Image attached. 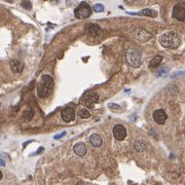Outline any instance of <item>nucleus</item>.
<instances>
[{
	"label": "nucleus",
	"instance_id": "f257e3e1",
	"mask_svg": "<svg viewBox=\"0 0 185 185\" xmlns=\"http://www.w3.org/2000/svg\"><path fill=\"white\" fill-rule=\"evenodd\" d=\"M54 87L53 77L48 74H44L41 76L38 85H37V94L40 98H46L52 92Z\"/></svg>",
	"mask_w": 185,
	"mask_h": 185
},
{
	"label": "nucleus",
	"instance_id": "f03ea898",
	"mask_svg": "<svg viewBox=\"0 0 185 185\" xmlns=\"http://www.w3.org/2000/svg\"><path fill=\"white\" fill-rule=\"evenodd\" d=\"M159 42L166 48H177L181 44V38L175 32H166L159 37Z\"/></svg>",
	"mask_w": 185,
	"mask_h": 185
},
{
	"label": "nucleus",
	"instance_id": "7ed1b4c3",
	"mask_svg": "<svg viewBox=\"0 0 185 185\" xmlns=\"http://www.w3.org/2000/svg\"><path fill=\"white\" fill-rule=\"evenodd\" d=\"M127 61L128 63L133 67H140L142 64V55H141L140 50L136 48H131L128 50L127 54Z\"/></svg>",
	"mask_w": 185,
	"mask_h": 185
},
{
	"label": "nucleus",
	"instance_id": "20e7f679",
	"mask_svg": "<svg viewBox=\"0 0 185 185\" xmlns=\"http://www.w3.org/2000/svg\"><path fill=\"white\" fill-rule=\"evenodd\" d=\"M91 13H92V9L87 2H81L74 11L75 17L78 18H87L91 16Z\"/></svg>",
	"mask_w": 185,
	"mask_h": 185
},
{
	"label": "nucleus",
	"instance_id": "39448f33",
	"mask_svg": "<svg viewBox=\"0 0 185 185\" xmlns=\"http://www.w3.org/2000/svg\"><path fill=\"white\" fill-rule=\"evenodd\" d=\"M173 18L178 21H185V2H179L173 7Z\"/></svg>",
	"mask_w": 185,
	"mask_h": 185
},
{
	"label": "nucleus",
	"instance_id": "423d86ee",
	"mask_svg": "<svg viewBox=\"0 0 185 185\" xmlns=\"http://www.w3.org/2000/svg\"><path fill=\"white\" fill-rule=\"evenodd\" d=\"M82 102H85L89 108H94L95 104L99 102V97L94 92H87L82 97Z\"/></svg>",
	"mask_w": 185,
	"mask_h": 185
},
{
	"label": "nucleus",
	"instance_id": "0eeeda50",
	"mask_svg": "<svg viewBox=\"0 0 185 185\" xmlns=\"http://www.w3.org/2000/svg\"><path fill=\"white\" fill-rule=\"evenodd\" d=\"M112 133H113L114 138L117 141H122L124 138L127 137V129L124 126H122V124L114 126L113 130H112Z\"/></svg>",
	"mask_w": 185,
	"mask_h": 185
},
{
	"label": "nucleus",
	"instance_id": "6e6552de",
	"mask_svg": "<svg viewBox=\"0 0 185 185\" xmlns=\"http://www.w3.org/2000/svg\"><path fill=\"white\" fill-rule=\"evenodd\" d=\"M61 116H62V119H63L64 122H72L75 117V111L72 107H66V108H64L61 112Z\"/></svg>",
	"mask_w": 185,
	"mask_h": 185
},
{
	"label": "nucleus",
	"instance_id": "1a4fd4ad",
	"mask_svg": "<svg viewBox=\"0 0 185 185\" xmlns=\"http://www.w3.org/2000/svg\"><path fill=\"white\" fill-rule=\"evenodd\" d=\"M166 113L163 109H157L153 112V118L155 120L156 124H164L166 120Z\"/></svg>",
	"mask_w": 185,
	"mask_h": 185
},
{
	"label": "nucleus",
	"instance_id": "9d476101",
	"mask_svg": "<svg viewBox=\"0 0 185 185\" xmlns=\"http://www.w3.org/2000/svg\"><path fill=\"white\" fill-rule=\"evenodd\" d=\"M73 150L75 152V154H77L78 156H83L87 153V146H85V143L79 142L74 145Z\"/></svg>",
	"mask_w": 185,
	"mask_h": 185
},
{
	"label": "nucleus",
	"instance_id": "9b49d317",
	"mask_svg": "<svg viewBox=\"0 0 185 185\" xmlns=\"http://www.w3.org/2000/svg\"><path fill=\"white\" fill-rule=\"evenodd\" d=\"M11 67L15 73H21L24 69V64L18 60H11Z\"/></svg>",
	"mask_w": 185,
	"mask_h": 185
},
{
	"label": "nucleus",
	"instance_id": "f8f14e48",
	"mask_svg": "<svg viewBox=\"0 0 185 185\" xmlns=\"http://www.w3.org/2000/svg\"><path fill=\"white\" fill-rule=\"evenodd\" d=\"M90 143L94 147H100L102 145V138L98 134H92L90 137Z\"/></svg>",
	"mask_w": 185,
	"mask_h": 185
},
{
	"label": "nucleus",
	"instance_id": "ddd939ff",
	"mask_svg": "<svg viewBox=\"0 0 185 185\" xmlns=\"http://www.w3.org/2000/svg\"><path fill=\"white\" fill-rule=\"evenodd\" d=\"M89 31L92 35H100L102 33V30L98 25H89Z\"/></svg>",
	"mask_w": 185,
	"mask_h": 185
},
{
	"label": "nucleus",
	"instance_id": "4468645a",
	"mask_svg": "<svg viewBox=\"0 0 185 185\" xmlns=\"http://www.w3.org/2000/svg\"><path fill=\"white\" fill-rule=\"evenodd\" d=\"M161 61H163V57H161V56H156V57H154V58L151 60V62L149 63V66H150L151 68L157 67V65H159Z\"/></svg>",
	"mask_w": 185,
	"mask_h": 185
},
{
	"label": "nucleus",
	"instance_id": "2eb2a0df",
	"mask_svg": "<svg viewBox=\"0 0 185 185\" xmlns=\"http://www.w3.org/2000/svg\"><path fill=\"white\" fill-rule=\"evenodd\" d=\"M135 148L137 151L141 152V151H143L145 149V144H144V142H143L142 140H138V141H136V143H135Z\"/></svg>",
	"mask_w": 185,
	"mask_h": 185
},
{
	"label": "nucleus",
	"instance_id": "dca6fc26",
	"mask_svg": "<svg viewBox=\"0 0 185 185\" xmlns=\"http://www.w3.org/2000/svg\"><path fill=\"white\" fill-rule=\"evenodd\" d=\"M168 72H169V68H168L166 66H164V67H161L159 71L156 72V75H157V76H163V75L166 74Z\"/></svg>",
	"mask_w": 185,
	"mask_h": 185
},
{
	"label": "nucleus",
	"instance_id": "f3484780",
	"mask_svg": "<svg viewBox=\"0 0 185 185\" xmlns=\"http://www.w3.org/2000/svg\"><path fill=\"white\" fill-rule=\"evenodd\" d=\"M79 116L81 117V118L87 119V118H89V117L91 116V114H90V112L87 110V109H82V110L79 112Z\"/></svg>",
	"mask_w": 185,
	"mask_h": 185
},
{
	"label": "nucleus",
	"instance_id": "a211bd4d",
	"mask_svg": "<svg viewBox=\"0 0 185 185\" xmlns=\"http://www.w3.org/2000/svg\"><path fill=\"white\" fill-rule=\"evenodd\" d=\"M142 13L144 15V16H147V17H155V15H156L154 11H152L151 9H148V8H146V9H143Z\"/></svg>",
	"mask_w": 185,
	"mask_h": 185
},
{
	"label": "nucleus",
	"instance_id": "6ab92c4d",
	"mask_svg": "<svg viewBox=\"0 0 185 185\" xmlns=\"http://www.w3.org/2000/svg\"><path fill=\"white\" fill-rule=\"evenodd\" d=\"M94 11H95L96 13H102V11H104V5L103 4H100V3L95 4V5H94Z\"/></svg>",
	"mask_w": 185,
	"mask_h": 185
},
{
	"label": "nucleus",
	"instance_id": "aec40b11",
	"mask_svg": "<svg viewBox=\"0 0 185 185\" xmlns=\"http://www.w3.org/2000/svg\"><path fill=\"white\" fill-rule=\"evenodd\" d=\"M24 116L27 120H30V119H32V117H33V112H32L31 110H27L24 113Z\"/></svg>",
	"mask_w": 185,
	"mask_h": 185
},
{
	"label": "nucleus",
	"instance_id": "412c9836",
	"mask_svg": "<svg viewBox=\"0 0 185 185\" xmlns=\"http://www.w3.org/2000/svg\"><path fill=\"white\" fill-rule=\"evenodd\" d=\"M22 6L23 7H25V8H27V9H31V7H32V4H31V2L30 1H26V2H22Z\"/></svg>",
	"mask_w": 185,
	"mask_h": 185
},
{
	"label": "nucleus",
	"instance_id": "4be33fe9",
	"mask_svg": "<svg viewBox=\"0 0 185 185\" xmlns=\"http://www.w3.org/2000/svg\"><path fill=\"white\" fill-rule=\"evenodd\" d=\"M64 135H65V132H64L63 134H61V135H58V136H56V138H61V137H63Z\"/></svg>",
	"mask_w": 185,
	"mask_h": 185
}]
</instances>
